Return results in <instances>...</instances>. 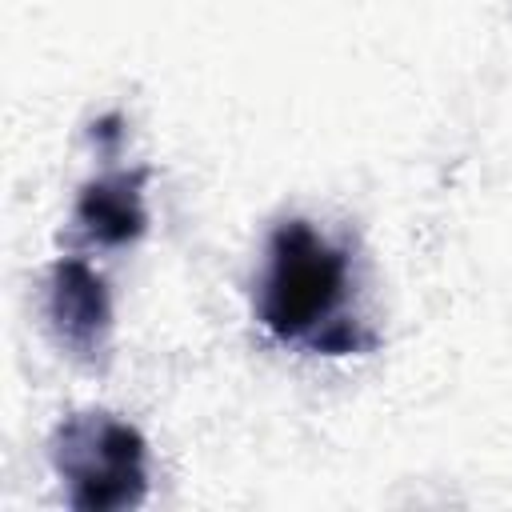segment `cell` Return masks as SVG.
Here are the masks:
<instances>
[{"label":"cell","instance_id":"1","mask_svg":"<svg viewBox=\"0 0 512 512\" xmlns=\"http://www.w3.org/2000/svg\"><path fill=\"white\" fill-rule=\"evenodd\" d=\"M76 508H132L144 496V440L124 420L84 412L60 424L52 444Z\"/></svg>","mask_w":512,"mask_h":512},{"label":"cell","instance_id":"2","mask_svg":"<svg viewBox=\"0 0 512 512\" xmlns=\"http://www.w3.org/2000/svg\"><path fill=\"white\" fill-rule=\"evenodd\" d=\"M344 292V256L304 220H288L272 236V272L260 316L276 336L312 332Z\"/></svg>","mask_w":512,"mask_h":512},{"label":"cell","instance_id":"3","mask_svg":"<svg viewBox=\"0 0 512 512\" xmlns=\"http://www.w3.org/2000/svg\"><path fill=\"white\" fill-rule=\"evenodd\" d=\"M48 320L56 328V340L64 348H72L76 356H92L104 344L112 304H108L104 280L84 260H60L52 268Z\"/></svg>","mask_w":512,"mask_h":512},{"label":"cell","instance_id":"4","mask_svg":"<svg viewBox=\"0 0 512 512\" xmlns=\"http://www.w3.org/2000/svg\"><path fill=\"white\" fill-rule=\"evenodd\" d=\"M140 180H144V172H132V176H104L84 188V196L76 204V220L84 224V232L92 240L124 244L144 232L148 216H144V200H140Z\"/></svg>","mask_w":512,"mask_h":512}]
</instances>
